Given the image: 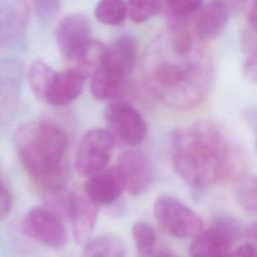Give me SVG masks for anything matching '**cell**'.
Here are the masks:
<instances>
[{
    "label": "cell",
    "instance_id": "13",
    "mask_svg": "<svg viewBox=\"0 0 257 257\" xmlns=\"http://www.w3.org/2000/svg\"><path fill=\"white\" fill-rule=\"evenodd\" d=\"M89 20L81 14L63 17L55 30V40L61 54L68 60L78 53L90 40Z\"/></svg>",
    "mask_w": 257,
    "mask_h": 257
},
{
    "label": "cell",
    "instance_id": "22",
    "mask_svg": "<svg viewBox=\"0 0 257 257\" xmlns=\"http://www.w3.org/2000/svg\"><path fill=\"white\" fill-rule=\"evenodd\" d=\"M127 15V4L124 0H99L94 9L95 19L103 24L118 25Z\"/></svg>",
    "mask_w": 257,
    "mask_h": 257
},
{
    "label": "cell",
    "instance_id": "23",
    "mask_svg": "<svg viewBox=\"0 0 257 257\" xmlns=\"http://www.w3.org/2000/svg\"><path fill=\"white\" fill-rule=\"evenodd\" d=\"M132 236L138 253L142 257H151L155 253L157 234L155 229L145 221H138L132 227Z\"/></svg>",
    "mask_w": 257,
    "mask_h": 257
},
{
    "label": "cell",
    "instance_id": "19",
    "mask_svg": "<svg viewBox=\"0 0 257 257\" xmlns=\"http://www.w3.org/2000/svg\"><path fill=\"white\" fill-rule=\"evenodd\" d=\"M233 195L238 206L247 214L257 216V176L247 175L236 180Z\"/></svg>",
    "mask_w": 257,
    "mask_h": 257
},
{
    "label": "cell",
    "instance_id": "16",
    "mask_svg": "<svg viewBox=\"0 0 257 257\" xmlns=\"http://www.w3.org/2000/svg\"><path fill=\"white\" fill-rule=\"evenodd\" d=\"M86 77L73 69L56 72L45 96V102L53 106H64L75 100L81 93Z\"/></svg>",
    "mask_w": 257,
    "mask_h": 257
},
{
    "label": "cell",
    "instance_id": "29",
    "mask_svg": "<svg viewBox=\"0 0 257 257\" xmlns=\"http://www.w3.org/2000/svg\"><path fill=\"white\" fill-rule=\"evenodd\" d=\"M226 257H257V250L248 243L232 250Z\"/></svg>",
    "mask_w": 257,
    "mask_h": 257
},
{
    "label": "cell",
    "instance_id": "9",
    "mask_svg": "<svg viewBox=\"0 0 257 257\" xmlns=\"http://www.w3.org/2000/svg\"><path fill=\"white\" fill-rule=\"evenodd\" d=\"M239 236L234 220L223 217L199 233L189 247L190 257H226Z\"/></svg>",
    "mask_w": 257,
    "mask_h": 257
},
{
    "label": "cell",
    "instance_id": "28",
    "mask_svg": "<svg viewBox=\"0 0 257 257\" xmlns=\"http://www.w3.org/2000/svg\"><path fill=\"white\" fill-rule=\"evenodd\" d=\"M13 207V196L9 187L0 179V222L5 220Z\"/></svg>",
    "mask_w": 257,
    "mask_h": 257
},
{
    "label": "cell",
    "instance_id": "15",
    "mask_svg": "<svg viewBox=\"0 0 257 257\" xmlns=\"http://www.w3.org/2000/svg\"><path fill=\"white\" fill-rule=\"evenodd\" d=\"M230 7L223 0H212L202 6L195 18V33L204 39H211L219 35L230 18Z\"/></svg>",
    "mask_w": 257,
    "mask_h": 257
},
{
    "label": "cell",
    "instance_id": "20",
    "mask_svg": "<svg viewBox=\"0 0 257 257\" xmlns=\"http://www.w3.org/2000/svg\"><path fill=\"white\" fill-rule=\"evenodd\" d=\"M81 257H125V247L117 237L103 235L84 244Z\"/></svg>",
    "mask_w": 257,
    "mask_h": 257
},
{
    "label": "cell",
    "instance_id": "17",
    "mask_svg": "<svg viewBox=\"0 0 257 257\" xmlns=\"http://www.w3.org/2000/svg\"><path fill=\"white\" fill-rule=\"evenodd\" d=\"M106 51L107 47L103 43L91 39L78 53L67 60L68 68L87 78L100 66Z\"/></svg>",
    "mask_w": 257,
    "mask_h": 257
},
{
    "label": "cell",
    "instance_id": "30",
    "mask_svg": "<svg viewBox=\"0 0 257 257\" xmlns=\"http://www.w3.org/2000/svg\"><path fill=\"white\" fill-rule=\"evenodd\" d=\"M247 237L249 244H251L256 250H257V222L253 223L248 231H247Z\"/></svg>",
    "mask_w": 257,
    "mask_h": 257
},
{
    "label": "cell",
    "instance_id": "12",
    "mask_svg": "<svg viewBox=\"0 0 257 257\" xmlns=\"http://www.w3.org/2000/svg\"><path fill=\"white\" fill-rule=\"evenodd\" d=\"M28 22L26 0H0V48L9 49L22 42Z\"/></svg>",
    "mask_w": 257,
    "mask_h": 257
},
{
    "label": "cell",
    "instance_id": "3",
    "mask_svg": "<svg viewBox=\"0 0 257 257\" xmlns=\"http://www.w3.org/2000/svg\"><path fill=\"white\" fill-rule=\"evenodd\" d=\"M175 53L178 61H164L155 68L150 90L167 106L190 109L199 105L209 92L210 65L202 46L189 53Z\"/></svg>",
    "mask_w": 257,
    "mask_h": 257
},
{
    "label": "cell",
    "instance_id": "14",
    "mask_svg": "<svg viewBox=\"0 0 257 257\" xmlns=\"http://www.w3.org/2000/svg\"><path fill=\"white\" fill-rule=\"evenodd\" d=\"M83 190L96 205H108L122 195L125 184L119 168L114 166L88 177Z\"/></svg>",
    "mask_w": 257,
    "mask_h": 257
},
{
    "label": "cell",
    "instance_id": "24",
    "mask_svg": "<svg viewBox=\"0 0 257 257\" xmlns=\"http://www.w3.org/2000/svg\"><path fill=\"white\" fill-rule=\"evenodd\" d=\"M173 26L187 24L190 17L198 13L203 0H166L164 2Z\"/></svg>",
    "mask_w": 257,
    "mask_h": 257
},
{
    "label": "cell",
    "instance_id": "8",
    "mask_svg": "<svg viewBox=\"0 0 257 257\" xmlns=\"http://www.w3.org/2000/svg\"><path fill=\"white\" fill-rule=\"evenodd\" d=\"M23 233L38 244L60 249L67 241L66 228L57 214L43 207L29 210L22 221Z\"/></svg>",
    "mask_w": 257,
    "mask_h": 257
},
{
    "label": "cell",
    "instance_id": "34",
    "mask_svg": "<svg viewBox=\"0 0 257 257\" xmlns=\"http://www.w3.org/2000/svg\"><path fill=\"white\" fill-rule=\"evenodd\" d=\"M162 1H163V4H164V2H165V1H166V0H162Z\"/></svg>",
    "mask_w": 257,
    "mask_h": 257
},
{
    "label": "cell",
    "instance_id": "21",
    "mask_svg": "<svg viewBox=\"0 0 257 257\" xmlns=\"http://www.w3.org/2000/svg\"><path fill=\"white\" fill-rule=\"evenodd\" d=\"M55 74L56 71L41 61H34L29 66L27 73L29 86L35 97L39 100H45V96Z\"/></svg>",
    "mask_w": 257,
    "mask_h": 257
},
{
    "label": "cell",
    "instance_id": "7",
    "mask_svg": "<svg viewBox=\"0 0 257 257\" xmlns=\"http://www.w3.org/2000/svg\"><path fill=\"white\" fill-rule=\"evenodd\" d=\"M104 119L116 143L136 148L147 137L148 127L144 116L127 101H110L104 110Z\"/></svg>",
    "mask_w": 257,
    "mask_h": 257
},
{
    "label": "cell",
    "instance_id": "31",
    "mask_svg": "<svg viewBox=\"0 0 257 257\" xmlns=\"http://www.w3.org/2000/svg\"><path fill=\"white\" fill-rule=\"evenodd\" d=\"M249 21L252 28L257 32V0H253L250 12H249Z\"/></svg>",
    "mask_w": 257,
    "mask_h": 257
},
{
    "label": "cell",
    "instance_id": "18",
    "mask_svg": "<svg viewBox=\"0 0 257 257\" xmlns=\"http://www.w3.org/2000/svg\"><path fill=\"white\" fill-rule=\"evenodd\" d=\"M23 64L16 59L0 61V101L13 104L23 79Z\"/></svg>",
    "mask_w": 257,
    "mask_h": 257
},
{
    "label": "cell",
    "instance_id": "33",
    "mask_svg": "<svg viewBox=\"0 0 257 257\" xmlns=\"http://www.w3.org/2000/svg\"><path fill=\"white\" fill-rule=\"evenodd\" d=\"M256 151H257V137H256Z\"/></svg>",
    "mask_w": 257,
    "mask_h": 257
},
{
    "label": "cell",
    "instance_id": "5",
    "mask_svg": "<svg viewBox=\"0 0 257 257\" xmlns=\"http://www.w3.org/2000/svg\"><path fill=\"white\" fill-rule=\"evenodd\" d=\"M153 214L167 234L180 239H193L204 230L201 217L179 199L160 196L154 203Z\"/></svg>",
    "mask_w": 257,
    "mask_h": 257
},
{
    "label": "cell",
    "instance_id": "10",
    "mask_svg": "<svg viewBox=\"0 0 257 257\" xmlns=\"http://www.w3.org/2000/svg\"><path fill=\"white\" fill-rule=\"evenodd\" d=\"M64 209L74 240L78 244H86L97 222L98 205L86 195L84 190H73L65 197Z\"/></svg>",
    "mask_w": 257,
    "mask_h": 257
},
{
    "label": "cell",
    "instance_id": "11",
    "mask_svg": "<svg viewBox=\"0 0 257 257\" xmlns=\"http://www.w3.org/2000/svg\"><path fill=\"white\" fill-rule=\"evenodd\" d=\"M123 177L125 191L133 196L145 193L154 181V166L149 156L142 150L131 148L118 157L116 165Z\"/></svg>",
    "mask_w": 257,
    "mask_h": 257
},
{
    "label": "cell",
    "instance_id": "26",
    "mask_svg": "<svg viewBox=\"0 0 257 257\" xmlns=\"http://www.w3.org/2000/svg\"><path fill=\"white\" fill-rule=\"evenodd\" d=\"M246 57L244 61L245 76L255 83H257V39L248 37L244 43Z\"/></svg>",
    "mask_w": 257,
    "mask_h": 257
},
{
    "label": "cell",
    "instance_id": "27",
    "mask_svg": "<svg viewBox=\"0 0 257 257\" xmlns=\"http://www.w3.org/2000/svg\"><path fill=\"white\" fill-rule=\"evenodd\" d=\"M35 13L43 20L53 17L60 7V0H33Z\"/></svg>",
    "mask_w": 257,
    "mask_h": 257
},
{
    "label": "cell",
    "instance_id": "1",
    "mask_svg": "<svg viewBox=\"0 0 257 257\" xmlns=\"http://www.w3.org/2000/svg\"><path fill=\"white\" fill-rule=\"evenodd\" d=\"M171 157L179 177L193 190L204 191L223 179L229 167V147L220 127L208 120L175 128Z\"/></svg>",
    "mask_w": 257,
    "mask_h": 257
},
{
    "label": "cell",
    "instance_id": "4",
    "mask_svg": "<svg viewBox=\"0 0 257 257\" xmlns=\"http://www.w3.org/2000/svg\"><path fill=\"white\" fill-rule=\"evenodd\" d=\"M137 41L125 34L107 48L100 66L92 73L90 92L98 100H113L120 92L125 78L133 71L137 59Z\"/></svg>",
    "mask_w": 257,
    "mask_h": 257
},
{
    "label": "cell",
    "instance_id": "32",
    "mask_svg": "<svg viewBox=\"0 0 257 257\" xmlns=\"http://www.w3.org/2000/svg\"><path fill=\"white\" fill-rule=\"evenodd\" d=\"M151 257H179V256L169 251H160V252L154 253Z\"/></svg>",
    "mask_w": 257,
    "mask_h": 257
},
{
    "label": "cell",
    "instance_id": "2",
    "mask_svg": "<svg viewBox=\"0 0 257 257\" xmlns=\"http://www.w3.org/2000/svg\"><path fill=\"white\" fill-rule=\"evenodd\" d=\"M18 159L35 185L44 192H60L68 181L66 134L49 121H26L14 134Z\"/></svg>",
    "mask_w": 257,
    "mask_h": 257
},
{
    "label": "cell",
    "instance_id": "25",
    "mask_svg": "<svg viewBox=\"0 0 257 257\" xmlns=\"http://www.w3.org/2000/svg\"><path fill=\"white\" fill-rule=\"evenodd\" d=\"M163 5L162 0H128L127 14L135 23H143L156 16Z\"/></svg>",
    "mask_w": 257,
    "mask_h": 257
},
{
    "label": "cell",
    "instance_id": "6",
    "mask_svg": "<svg viewBox=\"0 0 257 257\" xmlns=\"http://www.w3.org/2000/svg\"><path fill=\"white\" fill-rule=\"evenodd\" d=\"M116 142L108 130L93 128L80 139L74 157L78 175L90 177L102 170L111 160Z\"/></svg>",
    "mask_w": 257,
    "mask_h": 257
}]
</instances>
